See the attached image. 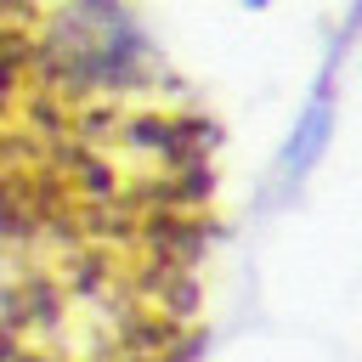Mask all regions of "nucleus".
I'll return each instance as SVG.
<instances>
[{
  "label": "nucleus",
  "instance_id": "nucleus-1",
  "mask_svg": "<svg viewBox=\"0 0 362 362\" xmlns=\"http://www.w3.org/2000/svg\"><path fill=\"white\" fill-rule=\"evenodd\" d=\"M221 119L147 0H0V266L204 283Z\"/></svg>",
  "mask_w": 362,
  "mask_h": 362
},
{
  "label": "nucleus",
  "instance_id": "nucleus-2",
  "mask_svg": "<svg viewBox=\"0 0 362 362\" xmlns=\"http://www.w3.org/2000/svg\"><path fill=\"white\" fill-rule=\"evenodd\" d=\"M204 283L11 266L0 283V362H198Z\"/></svg>",
  "mask_w": 362,
  "mask_h": 362
}]
</instances>
